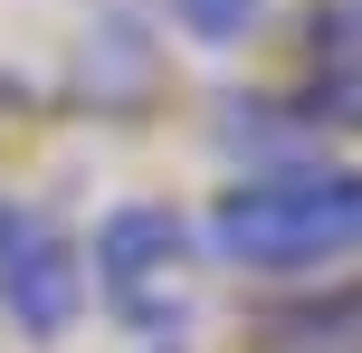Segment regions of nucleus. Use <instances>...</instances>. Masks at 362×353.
<instances>
[{
  "mask_svg": "<svg viewBox=\"0 0 362 353\" xmlns=\"http://www.w3.org/2000/svg\"><path fill=\"white\" fill-rule=\"evenodd\" d=\"M200 258L238 267L257 287H315L362 267V163L315 144L286 163L229 172L200 210Z\"/></svg>",
  "mask_w": 362,
  "mask_h": 353,
  "instance_id": "f257e3e1",
  "label": "nucleus"
},
{
  "mask_svg": "<svg viewBox=\"0 0 362 353\" xmlns=\"http://www.w3.org/2000/svg\"><path fill=\"white\" fill-rule=\"evenodd\" d=\"M257 335H305V344H362V267L344 277H315V287H286L267 306Z\"/></svg>",
  "mask_w": 362,
  "mask_h": 353,
  "instance_id": "20e7f679",
  "label": "nucleus"
},
{
  "mask_svg": "<svg viewBox=\"0 0 362 353\" xmlns=\"http://www.w3.org/2000/svg\"><path fill=\"white\" fill-rule=\"evenodd\" d=\"M172 29L191 38V48H248L257 19H267V0H163Z\"/></svg>",
  "mask_w": 362,
  "mask_h": 353,
  "instance_id": "423d86ee",
  "label": "nucleus"
},
{
  "mask_svg": "<svg viewBox=\"0 0 362 353\" xmlns=\"http://www.w3.org/2000/svg\"><path fill=\"white\" fill-rule=\"evenodd\" d=\"M86 296L124 325L134 344H181L191 325V277H200V229L172 201H115L86 229Z\"/></svg>",
  "mask_w": 362,
  "mask_h": 353,
  "instance_id": "f03ea898",
  "label": "nucleus"
},
{
  "mask_svg": "<svg viewBox=\"0 0 362 353\" xmlns=\"http://www.w3.org/2000/svg\"><path fill=\"white\" fill-rule=\"evenodd\" d=\"M296 115H305L315 134H362V29L305 57V86H296Z\"/></svg>",
  "mask_w": 362,
  "mask_h": 353,
  "instance_id": "39448f33",
  "label": "nucleus"
},
{
  "mask_svg": "<svg viewBox=\"0 0 362 353\" xmlns=\"http://www.w3.org/2000/svg\"><path fill=\"white\" fill-rule=\"evenodd\" d=\"M144 353H181V344H144Z\"/></svg>",
  "mask_w": 362,
  "mask_h": 353,
  "instance_id": "6e6552de",
  "label": "nucleus"
},
{
  "mask_svg": "<svg viewBox=\"0 0 362 353\" xmlns=\"http://www.w3.org/2000/svg\"><path fill=\"white\" fill-rule=\"evenodd\" d=\"M248 353H362V344H305V335H257Z\"/></svg>",
  "mask_w": 362,
  "mask_h": 353,
  "instance_id": "0eeeda50",
  "label": "nucleus"
},
{
  "mask_svg": "<svg viewBox=\"0 0 362 353\" xmlns=\"http://www.w3.org/2000/svg\"><path fill=\"white\" fill-rule=\"evenodd\" d=\"M0 316L29 344H67L86 325V248L48 201L0 191Z\"/></svg>",
  "mask_w": 362,
  "mask_h": 353,
  "instance_id": "7ed1b4c3",
  "label": "nucleus"
}]
</instances>
